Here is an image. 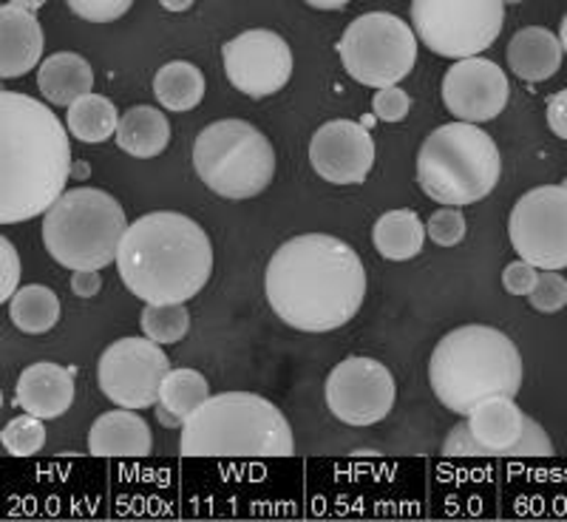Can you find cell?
I'll return each mask as SVG.
<instances>
[{
	"label": "cell",
	"instance_id": "4316f807",
	"mask_svg": "<svg viewBox=\"0 0 567 522\" xmlns=\"http://www.w3.org/2000/svg\"><path fill=\"white\" fill-rule=\"evenodd\" d=\"M65 125H69L71 136H78L80 142L97 145V142L116 136L120 111H116V105L109 98L91 91V94L80 98L78 103L69 105V120H65Z\"/></svg>",
	"mask_w": 567,
	"mask_h": 522
},
{
	"label": "cell",
	"instance_id": "603a6c76",
	"mask_svg": "<svg viewBox=\"0 0 567 522\" xmlns=\"http://www.w3.org/2000/svg\"><path fill=\"white\" fill-rule=\"evenodd\" d=\"M171 123L154 105H134L120 116L116 145L136 160H151L168 149Z\"/></svg>",
	"mask_w": 567,
	"mask_h": 522
},
{
	"label": "cell",
	"instance_id": "d6986e66",
	"mask_svg": "<svg viewBox=\"0 0 567 522\" xmlns=\"http://www.w3.org/2000/svg\"><path fill=\"white\" fill-rule=\"evenodd\" d=\"M154 449L148 420L136 409L100 414L89 429V452L94 458H148Z\"/></svg>",
	"mask_w": 567,
	"mask_h": 522
},
{
	"label": "cell",
	"instance_id": "2e32d148",
	"mask_svg": "<svg viewBox=\"0 0 567 522\" xmlns=\"http://www.w3.org/2000/svg\"><path fill=\"white\" fill-rule=\"evenodd\" d=\"M310 162L332 185H361L374 165V140L361 123L332 120L312 134Z\"/></svg>",
	"mask_w": 567,
	"mask_h": 522
},
{
	"label": "cell",
	"instance_id": "f546056e",
	"mask_svg": "<svg viewBox=\"0 0 567 522\" xmlns=\"http://www.w3.org/2000/svg\"><path fill=\"white\" fill-rule=\"evenodd\" d=\"M0 443H3V449L12 458H32L45 443L43 418H34V414L23 412L20 418L9 420L3 434H0Z\"/></svg>",
	"mask_w": 567,
	"mask_h": 522
},
{
	"label": "cell",
	"instance_id": "f6af8a7d",
	"mask_svg": "<svg viewBox=\"0 0 567 522\" xmlns=\"http://www.w3.org/2000/svg\"><path fill=\"white\" fill-rule=\"evenodd\" d=\"M505 3H523V0H505Z\"/></svg>",
	"mask_w": 567,
	"mask_h": 522
},
{
	"label": "cell",
	"instance_id": "836d02e7",
	"mask_svg": "<svg viewBox=\"0 0 567 522\" xmlns=\"http://www.w3.org/2000/svg\"><path fill=\"white\" fill-rule=\"evenodd\" d=\"M65 3L78 18L91 23H111L134 7V0H65Z\"/></svg>",
	"mask_w": 567,
	"mask_h": 522
},
{
	"label": "cell",
	"instance_id": "ab89813d",
	"mask_svg": "<svg viewBox=\"0 0 567 522\" xmlns=\"http://www.w3.org/2000/svg\"><path fill=\"white\" fill-rule=\"evenodd\" d=\"M100 287H103V278L97 270H74V276H71V290L80 298H94Z\"/></svg>",
	"mask_w": 567,
	"mask_h": 522
},
{
	"label": "cell",
	"instance_id": "9c48e42d",
	"mask_svg": "<svg viewBox=\"0 0 567 522\" xmlns=\"http://www.w3.org/2000/svg\"><path fill=\"white\" fill-rule=\"evenodd\" d=\"M338 52L349 78L369 89H389L412 74L417 63V38L398 14L369 12L349 23Z\"/></svg>",
	"mask_w": 567,
	"mask_h": 522
},
{
	"label": "cell",
	"instance_id": "6da1fadb",
	"mask_svg": "<svg viewBox=\"0 0 567 522\" xmlns=\"http://www.w3.org/2000/svg\"><path fill=\"white\" fill-rule=\"evenodd\" d=\"M272 313L298 332H332L358 316L367 298L361 256L327 233H303L272 253L265 273Z\"/></svg>",
	"mask_w": 567,
	"mask_h": 522
},
{
	"label": "cell",
	"instance_id": "3957f363",
	"mask_svg": "<svg viewBox=\"0 0 567 522\" xmlns=\"http://www.w3.org/2000/svg\"><path fill=\"white\" fill-rule=\"evenodd\" d=\"M116 270L145 304H185L213 273L210 236L185 213H145L125 231Z\"/></svg>",
	"mask_w": 567,
	"mask_h": 522
},
{
	"label": "cell",
	"instance_id": "cb8c5ba5",
	"mask_svg": "<svg viewBox=\"0 0 567 522\" xmlns=\"http://www.w3.org/2000/svg\"><path fill=\"white\" fill-rule=\"evenodd\" d=\"M425 225L414 211H389L374 222L372 242L389 262H409L425 245Z\"/></svg>",
	"mask_w": 567,
	"mask_h": 522
},
{
	"label": "cell",
	"instance_id": "7a4b0ae2",
	"mask_svg": "<svg viewBox=\"0 0 567 522\" xmlns=\"http://www.w3.org/2000/svg\"><path fill=\"white\" fill-rule=\"evenodd\" d=\"M69 134L45 103L0 91V225L34 219L65 194Z\"/></svg>",
	"mask_w": 567,
	"mask_h": 522
},
{
	"label": "cell",
	"instance_id": "4dcf8cb0",
	"mask_svg": "<svg viewBox=\"0 0 567 522\" xmlns=\"http://www.w3.org/2000/svg\"><path fill=\"white\" fill-rule=\"evenodd\" d=\"M425 233L432 236L434 245L457 247L465 239V216L460 207H440L425 222Z\"/></svg>",
	"mask_w": 567,
	"mask_h": 522
},
{
	"label": "cell",
	"instance_id": "5bb4252c",
	"mask_svg": "<svg viewBox=\"0 0 567 522\" xmlns=\"http://www.w3.org/2000/svg\"><path fill=\"white\" fill-rule=\"evenodd\" d=\"M225 74L245 98H272L292 78V52L281 34L270 29H250L221 49Z\"/></svg>",
	"mask_w": 567,
	"mask_h": 522
},
{
	"label": "cell",
	"instance_id": "8fae6325",
	"mask_svg": "<svg viewBox=\"0 0 567 522\" xmlns=\"http://www.w3.org/2000/svg\"><path fill=\"white\" fill-rule=\"evenodd\" d=\"M508 236L519 258L539 270L567 267V185H542L516 199Z\"/></svg>",
	"mask_w": 567,
	"mask_h": 522
},
{
	"label": "cell",
	"instance_id": "52a82bcc",
	"mask_svg": "<svg viewBox=\"0 0 567 522\" xmlns=\"http://www.w3.org/2000/svg\"><path fill=\"white\" fill-rule=\"evenodd\" d=\"M128 231L123 205L100 187H71L45 211L43 245L69 270H103L116 262Z\"/></svg>",
	"mask_w": 567,
	"mask_h": 522
},
{
	"label": "cell",
	"instance_id": "ba28073f",
	"mask_svg": "<svg viewBox=\"0 0 567 522\" xmlns=\"http://www.w3.org/2000/svg\"><path fill=\"white\" fill-rule=\"evenodd\" d=\"M194 168L213 194L225 199H252L265 194L276 176V151L256 125L219 120L199 131Z\"/></svg>",
	"mask_w": 567,
	"mask_h": 522
},
{
	"label": "cell",
	"instance_id": "d4e9b609",
	"mask_svg": "<svg viewBox=\"0 0 567 522\" xmlns=\"http://www.w3.org/2000/svg\"><path fill=\"white\" fill-rule=\"evenodd\" d=\"M154 98L159 100L162 109L176 111V114L194 111L205 98V74L187 60L162 65L154 78Z\"/></svg>",
	"mask_w": 567,
	"mask_h": 522
},
{
	"label": "cell",
	"instance_id": "7bdbcfd3",
	"mask_svg": "<svg viewBox=\"0 0 567 522\" xmlns=\"http://www.w3.org/2000/svg\"><path fill=\"white\" fill-rule=\"evenodd\" d=\"M9 3H14V7H23L29 9V12H38V9H43L49 0H9Z\"/></svg>",
	"mask_w": 567,
	"mask_h": 522
},
{
	"label": "cell",
	"instance_id": "4fadbf2b",
	"mask_svg": "<svg viewBox=\"0 0 567 522\" xmlns=\"http://www.w3.org/2000/svg\"><path fill=\"white\" fill-rule=\"evenodd\" d=\"M398 387L386 364L352 355L343 358L327 378V407L347 426L381 423L394 407Z\"/></svg>",
	"mask_w": 567,
	"mask_h": 522
},
{
	"label": "cell",
	"instance_id": "8992f818",
	"mask_svg": "<svg viewBox=\"0 0 567 522\" xmlns=\"http://www.w3.org/2000/svg\"><path fill=\"white\" fill-rule=\"evenodd\" d=\"M499 176V149L474 123L440 125L420 145L417 185L437 205H477L494 191Z\"/></svg>",
	"mask_w": 567,
	"mask_h": 522
},
{
	"label": "cell",
	"instance_id": "74e56055",
	"mask_svg": "<svg viewBox=\"0 0 567 522\" xmlns=\"http://www.w3.org/2000/svg\"><path fill=\"white\" fill-rule=\"evenodd\" d=\"M0 253H3V284H0V301H12L20 282V258L9 239H0Z\"/></svg>",
	"mask_w": 567,
	"mask_h": 522
},
{
	"label": "cell",
	"instance_id": "e0dca14e",
	"mask_svg": "<svg viewBox=\"0 0 567 522\" xmlns=\"http://www.w3.org/2000/svg\"><path fill=\"white\" fill-rule=\"evenodd\" d=\"M74 403V369L60 364L40 361L23 369L14 389V407L34 418H63Z\"/></svg>",
	"mask_w": 567,
	"mask_h": 522
},
{
	"label": "cell",
	"instance_id": "30bf717a",
	"mask_svg": "<svg viewBox=\"0 0 567 522\" xmlns=\"http://www.w3.org/2000/svg\"><path fill=\"white\" fill-rule=\"evenodd\" d=\"M412 27L440 58H480L503 32L505 0H412Z\"/></svg>",
	"mask_w": 567,
	"mask_h": 522
},
{
	"label": "cell",
	"instance_id": "ffe728a7",
	"mask_svg": "<svg viewBox=\"0 0 567 522\" xmlns=\"http://www.w3.org/2000/svg\"><path fill=\"white\" fill-rule=\"evenodd\" d=\"M465 418H468L465 423H468L474 440L483 446L485 458H505L511 446L519 440L525 426L523 409L516 407L514 398H508V395L483 400Z\"/></svg>",
	"mask_w": 567,
	"mask_h": 522
},
{
	"label": "cell",
	"instance_id": "8d00e7d4",
	"mask_svg": "<svg viewBox=\"0 0 567 522\" xmlns=\"http://www.w3.org/2000/svg\"><path fill=\"white\" fill-rule=\"evenodd\" d=\"M445 458H485L483 446L474 440L468 423H457L443 443Z\"/></svg>",
	"mask_w": 567,
	"mask_h": 522
},
{
	"label": "cell",
	"instance_id": "9a60e30c",
	"mask_svg": "<svg viewBox=\"0 0 567 522\" xmlns=\"http://www.w3.org/2000/svg\"><path fill=\"white\" fill-rule=\"evenodd\" d=\"M505 71L485 58L457 60L443 78V103L463 123H488L508 105Z\"/></svg>",
	"mask_w": 567,
	"mask_h": 522
},
{
	"label": "cell",
	"instance_id": "484cf974",
	"mask_svg": "<svg viewBox=\"0 0 567 522\" xmlns=\"http://www.w3.org/2000/svg\"><path fill=\"white\" fill-rule=\"evenodd\" d=\"M9 318L27 336H43L60 321V298L43 284H27L9 301Z\"/></svg>",
	"mask_w": 567,
	"mask_h": 522
},
{
	"label": "cell",
	"instance_id": "277c9868",
	"mask_svg": "<svg viewBox=\"0 0 567 522\" xmlns=\"http://www.w3.org/2000/svg\"><path fill=\"white\" fill-rule=\"evenodd\" d=\"M523 355L505 332L485 324H465L437 341L429 361L434 395L454 414H468L483 400L523 389Z\"/></svg>",
	"mask_w": 567,
	"mask_h": 522
},
{
	"label": "cell",
	"instance_id": "b9f144b4",
	"mask_svg": "<svg viewBox=\"0 0 567 522\" xmlns=\"http://www.w3.org/2000/svg\"><path fill=\"white\" fill-rule=\"evenodd\" d=\"M159 3L168 9V12H187V9L194 7V0H159Z\"/></svg>",
	"mask_w": 567,
	"mask_h": 522
},
{
	"label": "cell",
	"instance_id": "bcb514c9",
	"mask_svg": "<svg viewBox=\"0 0 567 522\" xmlns=\"http://www.w3.org/2000/svg\"><path fill=\"white\" fill-rule=\"evenodd\" d=\"M565 185H567V180H565Z\"/></svg>",
	"mask_w": 567,
	"mask_h": 522
},
{
	"label": "cell",
	"instance_id": "7402d4cb",
	"mask_svg": "<svg viewBox=\"0 0 567 522\" xmlns=\"http://www.w3.org/2000/svg\"><path fill=\"white\" fill-rule=\"evenodd\" d=\"M38 85L49 103L69 109L71 103H78L80 98L94 91V71H91L89 60L80 54L58 52L40 65Z\"/></svg>",
	"mask_w": 567,
	"mask_h": 522
},
{
	"label": "cell",
	"instance_id": "ac0fdd59",
	"mask_svg": "<svg viewBox=\"0 0 567 522\" xmlns=\"http://www.w3.org/2000/svg\"><path fill=\"white\" fill-rule=\"evenodd\" d=\"M43 58V29L34 12L7 3L0 7V78H23Z\"/></svg>",
	"mask_w": 567,
	"mask_h": 522
},
{
	"label": "cell",
	"instance_id": "83f0119b",
	"mask_svg": "<svg viewBox=\"0 0 567 522\" xmlns=\"http://www.w3.org/2000/svg\"><path fill=\"white\" fill-rule=\"evenodd\" d=\"M207 398H210L207 378L202 372H196V369H171L159 389V407L168 409L171 414H176L182 423H185Z\"/></svg>",
	"mask_w": 567,
	"mask_h": 522
},
{
	"label": "cell",
	"instance_id": "60d3db41",
	"mask_svg": "<svg viewBox=\"0 0 567 522\" xmlns=\"http://www.w3.org/2000/svg\"><path fill=\"white\" fill-rule=\"evenodd\" d=\"M303 3L312 9H321V12H336V9L349 7L352 0H303Z\"/></svg>",
	"mask_w": 567,
	"mask_h": 522
},
{
	"label": "cell",
	"instance_id": "ee69618b",
	"mask_svg": "<svg viewBox=\"0 0 567 522\" xmlns=\"http://www.w3.org/2000/svg\"><path fill=\"white\" fill-rule=\"evenodd\" d=\"M559 43H561V49H565V52H567V14H565V18H561V27H559Z\"/></svg>",
	"mask_w": 567,
	"mask_h": 522
},
{
	"label": "cell",
	"instance_id": "d590c367",
	"mask_svg": "<svg viewBox=\"0 0 567 522\" xmlns=\"http://www.w3.org/2000/svg\"><path fill=\"white\" fill-rule=\"evenodd\" d=\"M539 267H534L530 262H525V258H519V262H514V265L505 267L503 273V287L511 293V296H530L536 287V282H539Z\"/></svg>",
	"mask_w": 567,
	"mask_h": 522
},
{
	"label": "cell",
	"instance_id": "f35d334b",
	"mask_svg": "<svg viewBox=\"0 0 567 522\" xmlns=\"http://www.w3.org/2000/svg\"><path fill=\"white\" fill-rule=\"evenodd\" d=\"M545 114H548L550 131H554L559 140L567 142V89L556 91L554 98L548 100V109H545Z\"/></svg>",
	"mask_w": 567,
	"mask_h": 522
},
{
	"label": "cell",
	"instance_id": "44dd1931",
	"mask_svg": "<svg viewBox=\"0 0 567 522\" xmlns=\"http://www.w3.org/2000/svg\"><path fill=\"white\" fill-rule=\"evenodd\" d=\"M559 38L542 27L519 29L508 43V69L525 83H542L550 80L561 65Z\"/></svg>",
	"mask_w": 567,
	"mask_h": 522
},
{
	"label": "cell",
	"instance_id": "5b68a950",
	"mask_svg": "<svg viewBox=\"0 0 567 522\" xmlns=\"http://www.w3.org/2000/svg\"><path fill=\"white\" fill-rule=\"evenodd\" d=\"M185 458H290L292 429L281 409L261 395H213L182 423Z\"/></svg>",
	"mask_w": 567,
	"mask_h": 522
},
{
	"label": "cell",
	"instance_id": "d6a6232c",
	"mask_svg": "<svg viewBox=\"0 0 567 522\" xmlns=\"http://www.w3.org/2000/svg\"><path fill=\"white\" fill-rule=\"evenodd\" d=\"M550 454H554V443H550L548 432L542 429V423L525 414L523 434L511 446L505 458H550Z\"/></svg>",
	"mask_w": 567,
	"mask_h": 522
},
{
	"label": "cell",
	"instance_id": "7c38bea8",
	"mask_svg": "<svg viewBox=\"0 0 567 522\" xmlns=\"http://www.w3.org/2000/svg\"><path fill=\"white\" fill-rule=\"evenodd\" d=\"M171 372L162 344L145 338H120L100 358L97 381L114 407L148 409L159 403V389Z\"/></svg>",
	"mask_w": 567,
	"mask_h": 522
},
{
	"label": "cell",
	"instance_id": "1f68e13d",
	"mask_svg": "<svg viewBox=\"0 0 567 522\" xmlns=\"http://www.w3.org/2000/svg\"><path fill=\"white\" fill-rule=\"evenodd\" d=\"M528 301L539 313H559L567 307V278L556 270H542Z\"/></svg>",
	"mask_w": 567,
	"mask_h": 522
},
{
	"label": "cell",
	"instance_id": "e575fe53",
	"mask_svg": "<svg viewBox=\"0 0 567 522\" xmlns=\"http://www.w3.org/2000/svg\"><path fill=\"white\" fill-rule=\"evenodd\" d=\"M372 111L383 123H400L412 111V100H409V94L403 89L389 85V89H378V94L372 100Z\"/></svg>",
	"mask_w": 567,
	"mask_h": 522
},
{
	"label": "cell",
	"instance_id": "f1b7e54d",
	"mask_svg": "<svg viewBox=\"0 0 567 522\" xmlns=\"http://www.w3.org/2000/svg\"><path fill=\"white\" fill-rule=\"evenodd\" d=\"M142 332L156 344H179L190 332L185 304H148L142 310Z\"/></svg>",
	"mask_w": 567,
	"mask_h": 522
}]
</instances>
